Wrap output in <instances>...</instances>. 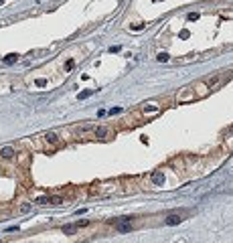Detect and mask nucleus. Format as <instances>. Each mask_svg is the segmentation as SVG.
Returning a JSON list of instances; mask_svg holds the SVG:
<instances>
[{
	"label": "nucleus",
	"mask_w": 233,
	"mask_h": 243,
	"mask_svg": "<svg viewBox=\"0 0 233 243\" xmlns=\"http://www.w3.org/2000/svg\"><path fill=\"white\" fill-rule=\"evenodd\" d=\"M152 182H154V185H162V182H164L162 172H154V174H152Z\"/></svg>",
	"instance_id": "nucleus-7"
},
{
	"label": "nucleus",
	"mask_w": 233,
	"mask_h": 243,
	"mask_svg": "<svg viewBox=\"0 0 233 243\" xmlns=\"http://www.w3.org/2000/svg\"><path fill=\"white\" fill-rule=\"evenodd\" d=\"M120 112H122L120 107H114V110H110V116H112V114H120Z\"/></svg>",
	"instance_id": "nucleus-16"
},
{
	"label": "nucleus",
	"mask_w": 233,
	"mask_h": 243,
	"mask_svg": "<svg viewBox=\"0 0 233 243\" xmlns=\"http://www.w3.org/2000/svg\"><path fill=\"white\" fill-rule=\"evenodd\" d=\"M16 61H18V55H16V53H10V55H6V57H4V63H6V65L16 63Z\"/></svg>",
	"instance_id": "nucleus-8"
},
{
	"label": "nucleus",
	"mask_w": 233,
	"mask_h": 243,
	"mask_svg": "<svg viewBox=\"0 0 233 243\" xmlns=\"http://www.w3.org/2000/svg\"><path fill=\"white\" fill-rule=\"evenodd\" d=\"M158 61H168V55H166V53H160V55H158Z\"/></svg>",
	"instance_id": "nucleus-15"
},
{
	"label": "nucleus",
	"mask_w": 233,
	"mask_h": 243,
	"mask_svg": "<svg viewBox=\"0 0 233 243\" xmlns=\"http://www.w3.org/2000/svg\"><path fill=\"white\" fill-rule=\"evenodd\" d=\"M85 225H89V221H85V219H83V221H77V223H75V227H85Z\"/></svg>",
	"instance_id": "nucleus-13"
},
{
	"label": "nucleus",
	"mask_w": 233,
	"mask_h": 243,
	"mask_svg": "<svg viewBox=\"0 0 233 243\" xmlns=\"http://www.w3.org/2000/svg\"><path fill=\"white\" fill-rule=\"evenodd\" d=\"M179 223H183V213H170L168 217L164 219V225H179Z\"/></svg>",
	"instance_id": "nucleus-1"
},
{
	"label": "nucleus",
	"mask_w": 233,
	"mask_h": 243,
	"mask_svg": "<svg viewBox=\"0 0 233 243\" xmlns=\"http://www.w3.org/2000/svg\"><path fill=\"white\" fill-rule=\"evenodd\" d=\"M34 83H37L39 87H43V85H47V79H37V81H34Z\"/></svg>",
	"instance_id": "nucleus-14"
},
{
	"label": "nucleus",
	"mask_w": 233,
	"mask_h": 243,
	"mask_svg": "<svg viewBox=\"0 0 233 243\" xmlns=\"http://www.w3.org/2000/svg\"><path fill=\"white\" fill-rule=\"evenodd\" d=\"M61 203H63L61 197H49V205H61Z\"/></svg>",
	"instance_id": "nucleus-10"
},
{
	"label": "nucleus",
	"mask_w": 233,
	"mask_h": 243,
	"mask_svg": "<svg viewBox=\"0 0 233 243\" xmlns=\"http://www.w3.org/2000/svg\"><path fill=\"white\" fill-rule=\"evenodd\" d=\"M0 243H4V241H2V239H0Z\"/></svg>",
	"instance_id": "nucleus-17"
},
{
	"label": "nucleus",
	"mask_w": 233,
	"mask_h": 243,
	"mask_svg": "<svg viewBox=\"0 0 233 243\" xmlns=\"http://www.w3.org/2000/svg\"><path fill=\"white\" fill-rule=\"evenodd\" d=\"M43 138H45V142H49V144H57L59 142V136L55 134V132H47Z\"/></svg>",
	"instance_id": "nucleus-4"
},
{
	"label": "nucleus",
	"mask_w": 233,
	"mask_h": 243,
	"mask_svg": "<svg viewBox=\"0 0 233 243\" xmlns=\"http://www.w3.org/2000/svg\"><path fill=\"white\" fill-rule=\"evenodd\" d=\"M93 91H95V89H85V91H81L79 93V99H87L89 95H93Z\"/></svg>",
	"instance_id": "nucleus-9"
},
{
	"label": "nucleus",
	"mask_w": 233,
	"mask_h": 243,
	"mask_svg": "<svg viewBox=\"0 0 233 243\" xmlns=\"http://www.w3.org/2000/svg\"><path fill=\"white\" fill-rule=\"evenodd\" d=\"M93 134H95V138L103 140V138H107V136H110V128H106V126H97L95 130H93Z\"/></svg>",
	"instance_id": "nucleus-2"
},
{
	"label": "nucleus",
	"mask_w": 233,
	"mask_h": 243,
	"mask_svg": "<svg viewBox=\"0 0 233 243\" xmlns=\"http://www.w3.org/2000/svg\"><path fill=\"white\" fill-rule=\"evenodd\" d=\"M37 203H39V205H49V197H39Z\"/></svg>",
	"instance_id": "nucleus-12"
},
{
	"label": "nucleus",
	"mask_w": 233,
	"mask_h": 243,
	"mask_svg": "<svg viewBox=\"0 0 233 243\" xmlns=\"http://www.w3.org/2000/svg\"><path fill=\"white\" fill-rule=\"evenodd\" d=\"M0 156H2L4 160L14 158V148H12V146H4V148H0Z\"/></svg>",
	"instance_id": "nucleus-3"
},
{
	"label": "nucleus",
	"mask_w": 233,
	"mask_h": 243,
	"mask_svg": "<svg viewBox=\"0 0 233 243\" xmlns=\"http://www.w3.org/2000/svg\"><path fill=\"white\" fill-rule=\"evenodd\" d=\"M29 211H30V205H29V203L20 205V213H29Z\"/></svg>",
	"instance_id": "nucleus-11"
},
{
	"label": "nucleus",
	"mask_w": 233,
	"mask_h": 243,
	"mask_svg": "<svg viewBox=\"0 0 233 243\" xmlns=\"http://www.w3.org/2000/svg\"><path fill=\"white\" fill-rule=\"evenodd\" d=\"M61 231H63L65 235H75V233H77V227H75V225H63Z\"/></svg>",
	"instance_id": "nucleus-6"
},
{
	"label": "nucleus",
	"mask_w": 233,
	"mask_h": 243,
	"mask_svg": "<svg viewBox=\"0 0 233 243\" xmlns=\"http://www.w3.org/2000/svg\"><path fill=\"white\" fill-rule=\"evenodd\" d=\"M189 89L191 87H185V91L179 95V102H189V99H193V97H195V93H191Z\"/></svg>",
	"instance_id": "nucleus-5"
}]
</instances>
